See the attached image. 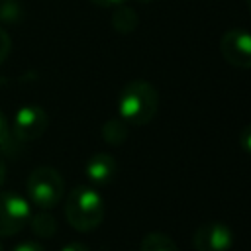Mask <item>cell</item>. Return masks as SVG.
Returning <instances> with one entry per match:
<instances>
[{"mask_svg": "<svg viewBox=\"0 0 251 251\" xmlns=\"http://www.w3.org/2000/svg\"><path fill=\"white\" fill-rule=\"evenodd\" d=\"M116 169V159L110 153H96L86 161L84 175L94 186H104L114 178Z\"/></svg>", "mask_w": 251, "mask_h": 251, "instance_id": "obj_8", "label": "cell"}, {"mask_svg": "<svg viewBox=\"0 0 251 251\" xmlns=\"http://www.w3.org/2000/svg\"><path fill=\"white\" fill-rule=\"evenodd\" d=\"M4 178H6V161H4L2 155H0V186H2Z\"/></svg>", "mask_w": 251, "mask_h": 251, "instance_id": "obj_19", "label": "cell"}, {"mask_svg": "<svg viewBox=\"0 0 251 251\" xmlns=\"http://www.w3.org/2000/svg\"><path fill=\"white\" fill-rule=\"evenodd\" d=\"M12 141H16L14 137H12V131H10V122H8V118L0 112V149H6Z\"/></svg>", "mask_w": 251, "mask_h": 251, "instance_id": "obj_13", "label": "cell"}, {"mask_svg": "<svg viewBox=\"0 0 251 251\" xmlns=\"http://www.w3.org/2000/svg\"><path fill=\"white\" fill-rule=\"evenodd\" d=\"M222 57L237 69H251V33L243 27L227 29L220 39Z\"/></svg>", "mask_w": 251, "mask_h": 251, "instance_id": "obj_6", "label": "cell"}, {"mask_svg": "<svg viewBox=\"0 0 251 251\" xmlns=\"http://www.w3.org/2000/svg\"><path fill=\"white\" fill-rule=\"evenodd\" d=\"M192 245L196 251H229L233 245V231L222 222H208L196 227Z\"/></svg>", "mask_w": 251, "mask_h": 251, "instance_id": "obj_7", "label": "cell"}, {"mask_svg": "<svg viewBox=\"0 0 251 251\" xmlns=\"http://www.w3.org/2000/svg\"><path fill=\"white\" fill-rule=\"evenodd\" d=\"M29 226H31V231L39 237H51L57 231V220L53 218V214H49V210H41L37 214H31Z\"/></svg>", "mask_w": 251, "mask_h": 251, "instance_id": "obj_11", "label": "cell"}, {"mask_svg": "<svg viewBox=\"0 0 251 251\" xmlns=\"http://www.w3.org/2000/svg\"><path fill=\"white\" fill-rule=\"evenodd\" d=\"M67 222L76 231H92L104 220V200L92 186H75L65 200Z\"/></svg>", "mask_w": 251, "mask_h": 251, "instance_id": "obj_2", "label": "cell"}, {"mask_svg": "<svg viewBox=\"0 0 251 251\" xmlns=\"http://www.w3.org/2000/svg\"><path fill=\"white\" fill-rule=\"evenodd\" d=\"M139 251H178V247L169 235L161 231H151L141 239Z\"/></svg>", "mask_w": 251, "mask_h": 251, "instance_id": "obj_12", "label": "cell"}, {"mask_svg": "<svg viewBox=\"0 0 251 251\" xmlns=\"http://www.w3.org/2000/svg\"><path fill=\"white\" fill-rule=\"evenodd\" d=\"M127 133H129V126L118 116V118H112L108 120L104 126H102V137L104 141L112 143V145H120L127 139Z\"/></svg>", "mask_w": 251, "mask_h": 251, "instance_id": "obj_10", "label": "cell"}, {"mask_svg": "<svg viewBox=\"0 0 251 251\" xmlns=\"http://www.w3.org/2000/svg\"><path fill=\"white\" fill-rule=\"evenodd\" d=\"M12 53V39L4 27H0V65L10 57Z\"/></svg>", "mask_w": 251, "mask_h": 251, "instance_id": "obj_14", "label": "cell"}, {"mask_svg": "<svg viewBox=\"0 0 251 251\" xmlns=\"http://www.w3.org/2000/svg\"><path fill=\"white\" fill-rule=\"evenodd\" d=\"M61 251H90V249L80 241H69L67 245L61 247Z\"/></svg>", "mask_w": 251, "mask_h": 251, "instance_id": "obj_17", "label": "cell"}, {"mask_svg": "<svg viewBox=\"0 0 251 251\" xmlns=\"http://www.w3.org/2000/svg\"><path fill=\"white\" fill-rule=\"evenodd\" d=\"M47 126H49V118H47L45 110L41 106L27 104V106H22L14 114L10 131L16 141L25 143V141H33V139L41 137L45 133Z\"/></svg>", "mask_w": 251, "mask_h": 251, "instance_id": "obj_5", "label": "cell"}, {"mask_svg": "<svg viewBox=\"0 0 251 251\" xmlns=\"http://www.w3.org/2000/svg\"><path fill=\"white\" fill-rule=\"evenodd\" d=\"M159 110V90L147 80L127 82L118 98V116L127 126L149 124Z\"/></svg>", "mask_w": 251, "mask_h": 251, "instance_id": "obj_1", "label": "cell"}, {"mask_svg": "<svg viewBox=\"0 0 251 251\" xmlns=\"http://www.w3.org/2000/svg\"><path fill=\"white\" fill-rule=\"evenodd\" d=\"M137 2H143V4H149V2H153V0H137Z\"/></svg>", "mask_w": 251, "mask_h": 251, "instance_id": "obj_20", "label": "cell"}, {"mask_svg": "<svg viewBox=\"0 0 251 251\" xmlns=\"http://www.w3.org/2000/svg\"><path fill=\"white\" fill-rule=\"evenodd\" d=\"M94 6H100V8H110V6H120L124 0H90Z\"/></svg>", "mask_w": 251, "mask_h": 251, "instance_id": "obj_18", "label": "cell"}, {"mask_svg": "<svg viewBox=\"0 0 251 251\" xmlns=\"http://www.w3.org/2000/svg\"><path fill=\"white\" fill-rule=\"evenodd\" d=\"M0 251H4V247H2V243H0Z\"/></svg>", "mask_w": 251, "mask_h": 251, "instance_id": "obj_22", "label": "cell"}, {"mask_svg": "<svg viewBox=\"0 0 251 251\" xmlns=\"http://www.w3.org/2000/svg\"><path fill=\"white\" fill-rule=\"evenodd\" d=\"M31 218L29 200L18 192H0V237L20 233Z\"/></svg>", "mask_w": 251, "mask_h": 251, "instance_id": "obj_4", "label": "cell"}, {"mask_svg": "<svg viewBox=\"0 0 251 251\" xmlns=\"http://www.w3.org/2000/svg\"><path fill=\"white\" fill-rule=\"evenodd\" d=\"M247 6H249V10H251V0H247Z\"/></svg>", "mask_w": 251, "mask_h": 251, "instance_id": "obj_21", "label": "cell"}, {"mask_svg": "<svg viewBox=\"0 0 251 251\" xmlns=\"http://www.w3.org/2000/svg\"><path fill=\"white\" fill-rule=\"evenodd\" d=\"M239 145H241V149L247 155H251V124H247L241 129V133H239Z\"/></svg>", "mask_w": 251, "mask_h": 251, "instance_id": "obj_15", "label": "cell"}, {"mask_svg": "<svg viewBox=\"0 0 251 251\" xmlns=\"http://www.w3.org/2000/svg\"><path fill=\"white\" fill-rule=\"evenodd\" d=\"M139 24V18H137V12L129 6H118L112 14V27L118 31V33H131Z\"/></svg>", "mask_w": 251, "mask_h": 251, "instance_id": "obj_9", "label": "cell"}, {"mask_svg": "<svg viewBox=\"0 0 251 251\" xmlns=\"http://www.w3.org/2000/svg\"><path fill=\"white\" fill-rule=\"evenodd\" d=\"M12 251H45V249L35 241H22V243L14 245Z\"/></svg>", "mask_w": 251, "mask_h": 251, "instance_id": "obj_16", "label": "cell"}, {"mask_svg": "<svg viewBox=\"0 0 251 251\" xmlns=\"http://www.w3.org/2000/svg\"><path fill=\"white\" fill-rule=\"evenodd\" d=\"M27 198L39 210L55 208L65 194V180L53 167H37L29 173L25 182Z\"/></svg>", "mask_w": 251, "mask_h": 251, "instance_id": "obj_3", "label": "cell"}]
</instances>
